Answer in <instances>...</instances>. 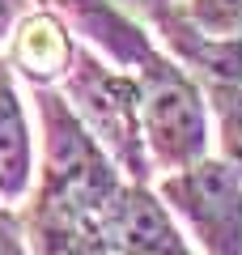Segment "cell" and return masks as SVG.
<instances>
[{"mask_svg":"<svg viewBox=\"0 0 242 255\" xmlns=\"http://www.w3.org/2000/svg\"><path fill=\"white\" fill-rule=\"evenodd\" d=\"M72 55H77V43H72L68 26L47 9L21 13V21L9 34V68L21 73L34 90L64 81V73L72 68Z\"/></svg>","mask_w":242,"mask_h":255,"instance_id":"ba28073f","label":"cell"},{"mask_svg":"<svg viewBox=\"0 0 242 255\" xmlns=\"http://www.w3.org/2000/svg\"><path fill=\"white\" fill-rule=\"evenodd\" d=\"M157 196L204 255H242V174L225 157H200L166 174Z\"/></svg>","mask_w":242,"mask_h":255,"instance_id":"277c9868","label":"cell"},{"mask_svg":"<svg viewBox=\"0 0 242 255\" xmlns=\"http://www.w3.org/2000/svg\"><path fill=\"white\" fill-rule=\"evenodd\" d=\"M64 98L77 111V119L94 132L107 157L127 174V183H149L153 157L144 145V124H140V94L127 73H115L98 55L81 51L72 55V68L64 73Z\"/></svg>","mask_w":242,"mask_h":255,"instance_id":"7a4b0ae2","label":"cell"},{"mask_svg":"<svg viewBox=\"0 0 242 255\" xmlns=\"http://www.w3.org/2000/svg\"><path fill=\"white\" fill-rule=\"evenodd\" d=\"M161 38L174 47V55L183 60L187 73L200 77V90L213 94V90H225V85H238L242 81V38H213L204 30H196L183 9H161L153 13Z\"/></svg>","mask_w":242,"mask_h":255,"instance_id":"52a82bcc","label":"cell"},{"mask_svg":"<svg viewBox=\"0 0 242 255\" xmlns=\"http://www.w3.org/2000/svg\"><path fill=\"white\" fill-rule=\"evenodd\" d=\"M0 255H30L26 238H21V221L9 209H0Z\"/></svg>","mask_w":242,"mask_h":255,"instance_id":"7c38bea8","label":"cell"},{"mask_svg":"<svg viewBox=\"0 0 242 255\" xmlns=\"http://www.w3.org/2000/svg\"><path fill=\"white\" fill-rule=\"evenodd\" d=\"M21 13H26V0H0V43L13 34V26L21 21Z\"/></svg>","mask_w":242,"mask_h":255,"instance_id":"4fadbf2b","label":"cell"},{"mask_svg":"<svg viewBox=\"0 0 242 255\" xmlns=\"http://www.w3.org/2000/svg\"><path fill=\"white\" fill-rule=\"evenodd\" d=\"M21 226L30 238V255H107L98 213L72 204L51 187H34Z\"/></svg>","mask_w":242,"mask_h":255,"instance_id":"8992f818","label":"cell"},{"mask_svg":"<svg viewBox=\"0 0 242 255\" xmlns=\"http://www.w3.org/2000/svg\"><path fill=\"white\" fill-rule=\"evenodd\" d=\"M34 183V140H30L26 107L13 85L9 60H0V204L26 200Z\"/></svg>","mask_w":242,"mask_h":255,"instance_id":"9c48e42d","label":"cell"},{"mask_svg":"<svg viewBox=\"0 0 242 255\" xmlns=\"http://www.w3.org/2000/svg\"><path fill=\"white\" fill-rule=\"evenodd\" d=\"M183 17L213 38H242V0H187Z\"/></svg>","mask_w":242,"mask_h":255,"instance_id":"8fae6325","label":"cell"},{"mask_svg":"<svg viewBox=\"0 0 242 255\" xmlns=\"http://www.w3.org/2000/svg\"><path fill=\"white\" fill-rule=\"evenodd\" d=\"M64 13L136 81L144 145H149L153 166L170 174L196 166L208 149V115L200 81L183 64L157 55L149 34L119 9H111L107 0H64Z\"/></svg>","mask_w":242,"mask_h":255,"instance_id":"6da1fadb","label":"cell"},{"mask_svg":"<svg viewBox=\"0 0 242 255\" xmlns=\"http://www.w3.org/2000/svg\"><path fill=\"white\" fill-rule=\"evenodd\" d=\"M0 209H4V204H0Z\"/></svg>","mask_w":242,"mask_h":255,"instance_id":"9a60e30c","label":"cell"},{"mask_svg":"<svg viewBox=\"0 0 242 255\" xmlns=\"http://www.w3.org/2000/svg\"><path fill=\"white\" fill-rule=\"evenodd\" d=\"M140 4H144L149 17H153V13H161V9H170V0H140Z\"/></svg>","mask_w":242,"mask_h":255,"instance_id":"5bb4252c","label":"cell"},{"mask_svg":"<svg viewBox=\"0 0 242 255\" xmlns=\"http://www.w3.org/2000/svg\"><path fill=\"white\" fill-rule=\"evenodd\" d=\"M217 107V136H221V157L242 174V81L208 94Z\"/></svg>","mask_w":242,"mask_h":255,"instance_id":"30bf717a","label":"cell"},{"mask_svg":"<svg viewBox=\"0 0 242 255\" xmlns=\"http://www.w3.org/2000/svg\"><path fill=\"white\" fill-rule=\"evenodd\" d=\"M34 102H38V119H43V179H38V187H51L81 209L102 213L111 196L123 187L119 166L107 157V149L94 140L90 128L77 119L64 94H55L51 85H38Z\"/></svg>","mask_w":242,"mask_h":255,"instance_id":"3957f363","label":"cell"},{"mask_svg":"<svg viewBox=\"0 0 242 255\" xmlns=\"http://www.w3.org/2000/svg\"><path fill=\"white\" fill-rule=\"evenodd\" d=\"M107 255H196L174 226V213L144 183H123L98 213Z\"/></svg>","mask_w":242,"mask_h":255,"instance_id":"5b68a950","label":"cell"}]
</instances>
